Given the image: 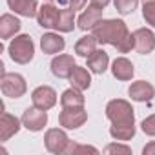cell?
Wrapping results in <instances>:
<instances>
[{
    "label": "cell",
    "instance_id": "obj_5",
    "mask_svg": "<svg viewBox=\"0 0 155 155\" xmlns=\"http://www.w3.org/2000/svg\"><path fill=\"white\" fill-rule=\"evenodd\" d=\"M44 144H46V150L49 153H55V155H62V153H68V148L71 144L68 133L60 128H51L46 131L44 135Z\"/></svg>",
    "mask_w": 155,
    "mask_h": 155
},
{
    "label": "cell",
    "instance_id": "obj_31",
    "mask_svg": "<svg viewBox=\"0 0 155 155\" xmlns=\"http://www.w3.org/2000/svg\"><path fill=\"white\" fill-rule=\"evenodd\" d=\"M110 2H111V0H91V4H93V6H97V8H102V9H104V8H106Z\"/></svg>",
    "mask_w": 155,
    "mask_h": 155
},
{
    "label": "cell",
    "instance_id": "obj_11",
    "mask_svg": "<svg viewBox=\"0 0 155 155\" xmlns=\"http://www.w3.org/2000/svg\"><path fill=\"white\" fill-rule=\"evenodd\" d=\"M75 66L77 64H75V58L71 55L58 53L51 60V73L57 77V79H69V75L73 73Z\"/></svg>",
    "mask_w": 155,
    "mask_h": 155
},
{
    "label": "cell",
    "instance_id": "obj_12",
    "mask_svg": "<svg viewBox=\"0 0 155 155\" xmlns=\"http://www.w3.org/2000/svg\"><path fill=\"white\" fill-rule=\"evenodd\" d=\"M20 126H22V119H17L15 115L2 111V115H0V140L2 142L9 140L13 135L20 131Z\"/></svg>",
    "mask_w": 155,
    "mask_h": 155
},
{
    "label": "cell",
    "instance_id": "obj_27",
    "mask_svg": "<svg viewBox=\"0 0 155 155\" xmlns=\"http://www.w3.org/2000/svg\"><path fill=\"white\" fill-rule=\"evenodd\" d=\"M140 128H142V131H144L146 135L155 137V113L150 115V117H146V119L140 122Z\"/></svg>",
    "mask_w": 155,
    "mask_h": 155
},
{
    "label": "cell",
    "instance_id": "obj_10",
    "mask_svg": "<svg viewBox=\"0 0 155 155\" xmlns=\"http://www.w3.org/2000/svg\"><path fill=\"white\" fill-rule=\"evenodd\" d=\"M31 102H33V106L48 111L57 104V91L51 86H38L31 93Z\"/></svg>",
    "mask_w": 155,
    "mask_h": 155
},
{
    "label": "cell",
    "instance_id": "obj_15",
    "mask_svg": "<svg viewBox=\"0 0 155 155\" xmlns=\"http://www.w3.org/2000/svg\"><path fill=\"white\" fill-rule=\"evenodd\" d=\"M40 48L46 55H58L66 48V40L58 33H44L40 38Z\"/></svg>",
    "mask_w": 155,
    "mask_h": 155
},
{
    "label": "cell",
    "instance_id": "obj_6",
    "mask_svg": "<svg viewBox=\"0 0 155 155\" xmlns=\"http://www.w3.org/2000/svg\"><path fill=\"white\" fill-rule=\"evenodd\" d=\"M88 120V111L84 110V106L81 108H62L60 115H58V124L66 130H79L81 126H84Z\"/></svg>",
    "mask_w": 155,
    "mask_h": 155
},
{
    "label": "cell",
    "instance_id": "obj_14",
    "mask_svg": "<svg viewBox=\"0 0 155 155\" xmlns=\"http://www.w3.org/2000/svg\"><path fill=\"white\" fill-rule=\"evenodd\" d=\"M128 95L135 102H150L155 97V88L146 81H137V82H131V86L128 88Z\"/></svg>",
    "mask_w": 155,
    "mask_h": 155
},
{
    "label": "cell",
    "instance_id": "obj_13",
    "mask_svg": "<svg viewBox=\"0 0 155 155\" xmlns=\"http://www.w3.org/2000/svg\"><path fill=\"white\" fill-rule=\"evenodd\" d=\"M102 8H97L93 4H90L88 8H84V11L81 13L79 20H77V24H79V29L82 31H90L93 29L101 20H102Z\"/></svg>",
    "mask_w": 155,
    "mask_h": 155
},
{
    "label": "cell",
    "instance_id": "obj_18",
    "mask_svg": "<svg viewBox=\"0 0 155 155\" xmlns=\"http://www.w3.org/2000/svg\"><path fill=\"white\" fill-rule=\"evenodd\" d=\"M22 28V22L11 15V13H4L2 17H0V38L2 40H8L11 37H15Z\"/></svg>",
    "mask_w": 155,
    "mask_h": 155
},
{
    "label": "cell",
    "instance_id": "obj_22",
    "mask_svg": "<svg viewBox=\"0 0 155 155\" xmlns=\"http://www.w3.org/2000/svg\"><path fill=\"white\" fill-rule=\"evenodd\" d=\"M97 44H99V40L93 35L81 37L79 40H77V44H75V53L79 57H82V58H88L91 53L97 51Z\"/></svg>",
    "mask_w": 155,
    "mask_h": 155
},
{
    "label": "cell",
    "instance_id": "obj_20",
    "mask_svg": "<svg viewBox=\"0 0 155 155\" xmlns=\"http://www.w3.org/2000/svg\"><path fill=\"white\" fill-rule=\"evenodd\" d=\"M69 84L71 88H77V90H88L91 86V75H90V69L82 68V66H75L73 73L69 75Z\"/></svg>",
    "mask_w": 155,
    "mask_h": 155
},
{
    "label": "cell",
    "instance_id": "obj_23",
    "mask_svg": "<svg viewBox=\"0 0 155 155\" xmlns=\"http://www.w3.org/2000/svg\"><path fill=\"white\" fill-rule=\"evenodd\" d=\"M135 124H111L110 126V135L115 140H131L135 137Z\"/></svg>",
    "mask_w": 155,
    "mask_h": 155
},
{
    "label": "cell",
    "instance_id": "obj_1",
    "mask_svg": "<svg viewBox=\"0 0 155 155\" xmlns=\"http://www.w3.org/2000/svg\"><path fill=\"white\" fill-rule=\"evenodd\" d=\"M91 35L99 40V44H110L119 49V53H130L135 46L133 33H130L124 20L119 18H108L101 20L93 29Z\"/></svg>",
    "mask_w": 155,
    "mask_h": 155
},
{
    "label": "cell",
    "instance_id": "obj_25",
    "mask_svg": "<svg viewBox=\"0 0 155 155\" xmlns=\"http://www.w3.org/2000/svg\"><path fill=\"white\" fill-rule=\"evenodd\" d=\"M113 6L120 15H131L139 6V0H113Z\"/></svg>",
    "mask_w": 155,
    "mask_h": 155
},
{
    "label": "cell",
    "instance_id": "obj_28",
    "mask_svg": "<svg viewBox=\"0 0 155 155\" xmlns=\"http://www.w3.org/2000/svg\"><path fill=\"white\" fill-rule=\"evenodd\" d=\"M104 153H131V148L130 146H124V144H108L104 148Z\"/></svg>",
    "mask_w": 155,
    "mask_h": 155
},
{
    "label": "cell",
    "instance_id": "obj_29",
    "mask_svg": "<svg viewBox=\"0 0 155 155\" xmlns=\"http://www.w3.org/2000/svg\"><path fill=\"white\" fill-rule=\"evenodd\" d=\"M88 4V0H68V8L73 9V11H79V9H84Z\"/></svg>",
    "mask_w": 155,
    "mask_h": 155
},
{
    "label": "cell",
    "instance_id": "obj_21",
    "mask_svg": "<svg viewBox=\"0 0 155 155\" xmlns=\"http://www.w3.org/2000/svg\"><path fill=\"white\" fill-rule=\"evenodd\" d=\"M86 104V99L82 95L81 90H77V88H69L66 91H62L60 95V106L62 108H81Z\"/></svg>",
    "mask_w": 155,
    "mask_h": 155
},
{
    "label": "cell",
    "instance_id": "obj_8",
    "mask_svg": "<svg viewBox=\"0 0 155 155\" xmlns=\"http://www.w3.org/2000/svg\"><path fill=\"white\" fill-rule=\"evenodd\" d=\"M133 49L139 55H150L155 49V33L150 28H139L133 31Z\"/></svg>",
    "mask_w": 155,
    "mask_h": 155
},
{
    "label": "cell",
    "instance_id": "obj_3",
    "mask_svg": "<svg viewBox=\"0 0 155 155\" xmlns=\"http://www.w3.org/2000/svg\"><path fill=\"white\" fill-rule=\"evenodd\" d=\"M106 117L111 124H135V113L128 101L113 99L106 104Z\"/></svg>",
    "mask_w": 155,
    "mask_h": 155
},
{
    "label": "cell",
    "instance_id": "obj_30",
    "mask_svg": "<svg viewBox=\"0 0 155 155\" xmlns=\"http://www.w3.org/2000/svg\"><path fill=\"white\" fill-rule=\"evenodd\" d=\"M142 153H144V155H155V140L148 142V144L142 148Z\"/></svg>",
    "mask_w": 155,
    "mask_h": 155
},
{
    "label": "cell",
    "instance_id": "obj_19",
    "mask_svg": "<svg viewBox=\"0 0 155 155\" xmlns=\"http://www.w3.org/2000/svg\"><path fill=\"white\" fill-rule=\"evenodd\" d=\"M86 62H88V69H90L91 73L102 75V73L108 69V66H110V57H108V53H106L104 49H97L95 53H91V55L86 58Z\"/></svg>",
    "mask_w": 155,
    "mask_h": 155
},
{
    "label": "cell",
    "instance_id": "obj_32",
    "mask_svg": "<svg viewBox=\"0 0 155 155\" xmlns=\"http://www.w3.org/2000/svg\"><path fill=\"white\" fill-rule=\"evenodd\" d=\"M48 2H53V0H48Z\"/></svg>",
    "mask_w": 155,
    "mask_h": 155
},
{
    "label": "cell",
    "instance_id": "obj_2",
    "mask_svg": "<svg viewBox=\"0 0 155 155\" xmlns=\"http://www.w3.org/2000/svg\"><path fill=\"white\" fill-rule=\"evenodd\" d=\"M8 53L17 64H29L35 57V44L29 35H17L8 46Z\"/></svg>",
    "mask_w": 155,
    "mask_h": 155
},
{
    "label": "cell",
    "instance_id": "obj_17",
    "mask_svg": "<svg viewBox=\"0 0 155 155\" xmlns=\"http://www.w3.org/2000/svg\"><path fill=\"white\" fill-rule=\"evenodd\" d=\"M111 73L117 81H131L135 75V68L130 58L126 57H117L111 64Z\"/></svg>",
    "mask_w": 155,
    "mask_h": 155
},
{
    "label": "cell",
    "instance_id": "obj_4",
    "mask_svg": "<svg viewBox=\"0 0 155 155\" xmlns=\"http://www.w3.org/2000/svg\"><path fill=\"white\" fill-rule=\"evenodd\" d=\"M0 90L9 99H20L28 91L26 79L20 73H8L2 69V79H0Z\"/></svg>",
    "mask_w": 155,
    "mask_h": 155
},
{
    "label": "cell",
    "instance_id": "obj_24",
    "mask_svg": "<svg viewBox=\"0 0 155 155\" xmlns=\"http://www.w3.org/2000/svg\"><path fill=\"white\" fill-rule=\"evenodd\" d=\"M75 29V11L69 8H62L60 9V18L57 24V31L60 33H71Z\"/></svg>",
    "mask_w": 155,
    "mask_h": 155
},
{
    "label": "cell",
    "instance_id": "obj_16",
    "mask_svg": "<svg viewBox=\"0 0 155 155\" xmlns=\"http://www.w3.org/2000/svg\"><path fill=\"white\" fill-rule=\"evenodd\" d=\"M9 9L20 17L26 18H33L38 13V2L37 0H6Z\"/></svg>",
    "mask_w": 155,
    "mask_h": 155
},
{
    "label": "cell",
    "instance_id": "obj_26",
    "mask_svg": "<svg viewBox=\"0 0 155 155\" xmlns=\"http://www.w3.org/2000/svg\"><path fill=\"white\" fill-rule=\"evenodd\" d=\"M142 17L148 26L155 28V0H144L142 2Z\"/></svg>",
    "mask_w": 155,
    "mask_h": 155
},
{
    "label": "cell",
    "instance_id": "obj_7",
    "mask_svg": "<svg viewBox=\"0 0 155 155\" xmlns=\"http://www.w3.org/2000/svg\"><path fill=\"white\" fill-rule=\"evenodd\" d=\"M46 124H48V111L46 110L33 106L22 113V126L29 131H42Z\"/></svg>",
    "mask_w": 155,
    "mask_h": 155
},
{
    "label": "cell",
    "instance_id": "obj_9",
    "mask_svg": "<svg viewBox=\"0 0 155 155\" xmlns=\"http://www.w3.org/2000/svg\"><path fill=\"white\" fill-rule=\"evenodd\" d=\"M58 18H60V9L53 2H48V4L38 8L37 22H38L40 28H44V29H57Z\"/></svg>",
    "mask_w": 155,
    "mask_h": 155
}]
</instances>
